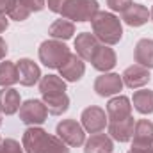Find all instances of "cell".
I'll list each match as a JSON object with an SVG mask.
<instances>
[{"instance_id":"obj_23","label":"cell","mask_w":153,"mask_h":153,"mask_svg":"<svg viewBox=\"0 0 153 153\" xmlns=\"http://www.w3.org/2000/svg\"><path fill=\"white\" fill-rule=\"evenodd\" d=\"M43 103L46 105V111L52 116H61L70 109V96L66 93L52 94V96H43Z\"/></svg>"},{"instance_id":"obj_12","label":"cell","mask_w":153,"mask_h":153,"mask_svg":"<svg viewBox=\"0 0 153 153\" xmlns=\"http://www.w3.org/2000/svg\"><path fill=\"white\" fill-rule=\"evenodd\" d=\"M116 62H117L116 52L109 46V45H100V46H98V50L94 52L93 59H91L93 68H94V70H98V71H103V73L111 71V70L116 66Z\"/></svg>"},{"instance_id":"obj_20","label":"cell","mask_w":153,"mask_h":153,"mask_svg":"<svg viewBox=\"0 0 153 153\" xmlns=\"http://www.w3.org/2000/svg\"><path fill=\"white\" fill-rule=\"evenodd\" d=\"M134 59H135L137 64L152 70L153 68V39L144 38L137 41L135 50H134Z\"/></svg>"},{"instance_id":"obj_34","label":"cell","mask_w":153,"mask_h":153,"mask_svg":"<svg viewBox=\"0 0 153 153\" xmlns=\"http://www.w3.org/2000/svg\"><path fill=\"white\" fill-rule=\"evenodd\" d=\"M150 18H152V22H153V7H152V11H150Z\"/></svg>"},{"instance_id":"obj_17","label":"cell","mask_w":153,"mask_h":153,"mask_svg":"<svg viewBox=\"0 0 153 153\" xmlns=\"http://www.w3.org/2000/svg\"><path fill=\"white\" fill-rule=\"evenodd\" d=\"M20 105H22L20 93L14 87H2L0 89V114H16L20 111Z\"/></svg>"},{"instance_id":"obj_29","label":"cell","mask_w":153,"mask_h":153,"mask_svg":"<svg viewBox=\"0 0 153 153\" xmlns=\"http://www.w3.org/2000/svg\"><path fill=\"white\" fill-rule=\"evenodd\" d=\"M30 13H38V11H43L45 5H46V0H20Z\"/></svg>"},{"instance_id":"obj_18","label":"cell","mask_w":153,"mask_h":153,"mask_svg":"<svg viewBox=\"0 0 153 153\" xmlns=\"http://www.w3.org/2000/svg\"><path fill=\"white\" fill-rule=\"evenodd\" d=\"M114 143L112 137L107 134H93L85 143H84V153H112Z\"/></svg>"},{"instance_id":"obj_30","label":"cell","mask_w":153,"mask_h":153,"mask_svg":"<svg viewBox=\"0 0 153 153\" xmlns=\"http://www.w3.org/2000/svg\"><path fill=\"white\" fill-rule=\"evenodd\" d=\"M70 2H71V0H48V2H46V5H48V9H50L52 13L61 14V13L64 11V7H66Z\"/></svg>"},{"instance_id":"obj_1","label":"cell","mask_w":153,"mask_h":153,"mask_svg":"<svg viewBox=\"0 0 153 153\" xmlns=\"http://www.w3.org/2000/svg\"><path fill=\"white\" fill-rule=\"evenodd\" d=\"M22 146L25 148V153H70L64 141L38 126H29L23 132Z\"/></svg>"},{"instance_id":"obj_14","label":"cell","mask_w":153,"mask_h":153,"mask_svg":"<svg viewBox=\"0 0 153 153\" xmlns=\"http://www.w3.org/2000/svg\"><path fill=\"white\" fill-rule=\"evenodd\" d=\"M134 126H135V121L132 116L117 121H109V135L117 143H128L134 135Z\"/></svg>"},{"instance_id":"obj_11","label":"cell","mask_w":153,"mask_h":153,"mask_svg":"<svg viewBox=\"0 0 153 153\" xmlns=\"http://www.w3.org/2000/svg\"><path fill=\"white\" fill-rule=\"evenodd\" d=\"M16 68H18V82L25 87H30L41 80V70L30 59H20L16 62Z\"/></svg>"},{"instance_id":"obj_22","label":"cell","mask_w":153,"mask_h":153,"mask_svg":"<svg viewBox=\"0 0 153 153\" xmlns=\"http://www.w3.org/2000/svg\"><path fill=\"white\" fill-rule=\"evenodd\" d=\"M73 34H75V25H73V22H70L66 18L55 20L48 29V36H52L53 39H59V41H68L70 38H73Z\"/></svg>"},{"instance_id":"obj_31","label":"cell","mask_w":153,"mask_h":153,"mask_svg":"<svg viewBox=\"0 0 153 153\" xmlns=\"http://www.w3.org/2000/svg\"><path fill=\"white\" fill-rule=\"evenodd\" d=\"M16 2H18V0H0V13H4V14L7 13V14H9V13L14 9Z\"/></svg>"},{"instance_id":"obj_26","label":"cell","mask_w":153,"mask_h":153,"mask_svg":"<svg viewBox=\"0 0 153 153\" xmlns=\"http://www.w3.org/2000/svg\"><path fill=\"white\" fill-rule=\"evenodd\" d=\"M30 14H32V13L23 5L20 0H18V2H16V5H14V9L9 13V18H11V20H14V22H25Z\"/></svg>"},{"instance_id":"obj_21","label":"cell","mask_w":153,"mask_h":153,"mask_svg":"<svg viewBox=\"0 0 153 153\" xmlns=\"http://www.w3.org/2000/svg\"><path fill=\"white\" fill-rule=\"evenodd\" d=\"M39 91H41L43 96L62 94V93H66V80L57 75L41 76V80H39Z\"/></svg>"},{"instance_id":"obj_10","label":"cell","mask_w":153,"mask_h":153,"mask_svg":"<svg viewBox=\"0 0 153 153\" xmlns=\"http://www.w3.org/2000/svg\"><path fill=\"white\" fill-rule=\"evenodd\" d=\"M123 84L126 85V87H130V89H137V87H143V85H146L148 82H150V70L148 68H144V66H141V64H132V66H128L125 71H123Z\"/></svg>"},{"instance_id":"obj_16","label":"cell","mask_w":153,"mask_h":153,"mask_svg":"<svg viewBox=\"0 0 153 153\" xmlns=\"http://www.w3.org/2000/svg\"><path fill=\"white\" fill-rule=\"evenodd\" d=\"M132 116V102L130 98L119 94V96H114L109 100L107 103V117L109 121H117V119H125Z\"/></svg>"},{"instance_id":"obj_35","label":"cell","mask_w":153,"mask_h":153,"mask_svg":"<svg viewBox=\"0 0 153 153\" xmlns=\"http://www.w3.org/2000/svg\"><path fill=\"white\" fill-rule=\"evenodd\" d=\"M0 126H2V117H0Z\"/></svg>"},{"instance_id":"obj_13","label":"cell","mask_w":153,"mask_h":153,"mask_svg":"<svg viewBox=\"0 0 153 153\" xmlns=\"http://www.w3.org/2000/svg\"><path fill=\"white\" fill-rule=\"evenodd\" d=\"M59 73H61V76L66 82H78L84 76V73H85L84 59H80L76 53H70V57L66 59V62L59 68Z\"/></svg>"},{"instance_id":"obj_2","label":"cell","mask_w":153,"mask_h":153,"mask_svg":"<svg viewBox=\"0 0 153 153\" xmlns=\"http://www.w3.org/2000/svg\"><path fill=\"white\" fill-rule=\"evenodd\" d=\"M93 34L98 38V41L102 45H116L119 43L123 38V25H121V20L112 14V13H107V11H100L93 22Z\"/></svg>"},{"instance_id":"obj_37","label":"cell","mask_w":153,"mask_h":153,"mask_svg":"<svg viewBox=\"0 0 153 153\" xmlns=\"http://www.w3.org/2000/svg\"><path fill=\"white\" fill-rule=\"evenodd\" d=\"M128 153H132V152H128Z\"/></svg>"},{"instance_id":"obj_7","label":"cell","mask_w":153,"mask_h":153,"mask_svg":"<svg viewBox=\"0 0 153 153\" xmlns=\"http://www.w3.org/2000/svg\"><path fill=\"white\" fill-rule=\"evenodd\" d=\"M20 121L29 125V126H36V125H43L48 117V111H46V105L36 100V98H30L27 102H23L20 105Z\"/></svg>"},{"instance_id":"obj_9","label":"cell","mask_w":153,"mask_h":153,"mask_svg":"<svg viewBox=\"0 0 153 153\" xmlns=\"http://www.w3.org/2000/svg\"><path fill=\"white\" fill-rule=\"evenodd\" d=\"M123 78L117 73H103L94 80V91L98 96H114L123 89Z\"/></svg>"},{"instance_id":"obj_33","label":"cell","mask_w":153,"mask_h":153,"mask_svg":"<svg viewBox=\"0 0 153 153\" xmlns=\"http://www.w3.org/2000/svg\"><path fill=\"white\" fill-rule=\"evenodd\" d=\"M7 27H9V20L5 18V14H4V13H0V34H2V32H5V30H7Z\"/></svg>"},{"instance_id":"obj_28","label":"cell","mask_w":153,"mask_h":153,"mask_svg":"<svg viewBox=\"0 0 153 153\" xmlns=\"http://www.w3.org/2000/svg\"><path fill=\"white\" fill-rule=\"evenodd\" d=\"M132 4H134L132 0H107V5H109L112 11H117V13L126 11Z\"/></svg>"},{"instance_id":"obj_24","label":"cell","mask_w":153,"mask_h":153,"mask_svg":"<svg viewBox=\"0 0 153 153\" xmlns=\"http://www.w3.org/2000/svg\"><path fill=\"white\" fill-rule=\"evenodd\" d=\"M132 103L137 112L141 114H152L153 112V91L150 89H141L134 93Z\"/></svg>"},{"instance_id":"obj_19","label":"cell","mask_w":153,"mask_h":153,"mask_svg":"<svg viewBox=\"0 0 153 153\" xmlns=\"http://www.w3.org/2000/svg\"><path fill=\"white\" fill-rule=\"evenodd\" d=\"M121 20L128 27H143L150 20V11L143 4H132L126 11H123V18Z\"/></svg>"},{"instance_id":"obj_27","label":"cell","mask_w":153,"mask_h":153,"mask_svg":"<svg viewBox=\"0 0 153 153\" xmlns=\"http://www.w3.org/2000/svg\"><path fill=\"white\" fill-rule=\"evenodd\" d=\"M0 153H23V150H22L18 141H14V139H2Z\"/></svg>"},{"instance_id":"obj_5","label":"cell","mask_w":153,"mask_h":153,"mask_svg":"<svg viewBox=\"0 0 153 153\" xmlns=\"http://www.w3.org/2000/svg\"><path fill=\"white\" fill-rule=\"evenodd\" d=\"M132 137V153H153V123L150 119H139Z\"/></svg>"},{"instance_id":"obj_32","label":"cell","mask_w":153,"mask_h":153,"mask_svg":"<svg viewBox=\"0 0 153 153\" xmlns=\"http://www.w3.org/2000/svg\"><path fill=\"white\" fill-rule=\"evenodd\" d=\"M7 52H9V48H7V43H5V39L0 38V61H2V59H5Z\"/></svg>"},{"instance_id":"obj_6","label":"cell","mask_w":153,"mask_h":153,"mask_svg":"<svg viewBox=\"0 0 153 153\" xmlns=\"http://www.w3.org/2000/svg\"><path fill=\"white\" fill-rule=\"evenodd\" d=\"M55 134L61 141H64L71 148H78L85 143V130L75 119H62L57 125Z\"/></svg>"},{"instance_id":"obj_15","label":"cell","mask_w":153,"mask_h":153,"mask_svg":"<svg viewBox=\"0 0 153 153\" xmlns=\"http://www.w3.org/2000/svg\"><path fill=\"white\" fill-rule=\"evenodd\" d=\"M100 45H102V43L98 41V38H96L94 34H91V32H82V34H78L76 39H75L76 55H78L80 59L91 62V59H93V55H94V52L98 50Z\"/></svg>"},{"instance_id":"obj_3","label":"cell","mask_w":153,"mask_h":153,"mask_svg":"<svg viewBox=\"0 0 153 153\" xmlns=\"http://www.w3.org/2000/svg\"><path fill=\"white\" fill-rule=\"evenodd\" d=\"M39 61L46 66V68H52V70H59L64 62H66V59L70 57V48L62 43V41H59V39H46V41H43L41 45H39Z\"/></svg>"},{"instance_id":"obj_36","label":"cell","mask_w":153,"mask_h":153,"mask_svg":"<svg viewBox=\"0 0 153 153\" xmlns=\"http://www.w3.org/2000/svg\"><path fill=\"white\" fill-rule=\"evenodd\" d=\"M0 144H2V137H0Z\"/></svg>"},{"instance_id":"obj_4","label":"cell","mask_w":153,"mask_h":153,"mask_svg":"<svg viewBox=\"0 0 153 153\" xmlns=\"http://www.w3.org/2000/svg\"><path fill=\"white\" fill-rule=\"evenodd\" d=\"M98 13H100L98 0H71L61 14L66 20L84 23V22H93V18Z\"/></svg>"},{"instance_id":"obj_25","label":"cell","mask_w":153,"mask_h":153,"mask_svg":"<svg viewBox=\"0 0 153 153\" xmlns=\"http://www.w3.org/2000/svg\"><path fill=\"white\" fill-rule=\"evenodd\" d=\"M18 82V68L14 62L5 61L0 62V85L2 87H11Z\"/></svg>"},{"instance_id":"obj_8","label":"cell","mask_w":153,"mask_h":153,"mask_svg":"<svg viewBox=\"0 0 153 153\" xmlns=\"http://www.w3.org/2000/svg\"><path fill=\"white\" fill-rule=\"evenodd\" d=\"M80 121H82V126L85 132L89 134H98V132H103L107 123H109V117H107V112L96 105H91L87 109L82 111V116H80Z\"/></svg>"}]
</instances>
